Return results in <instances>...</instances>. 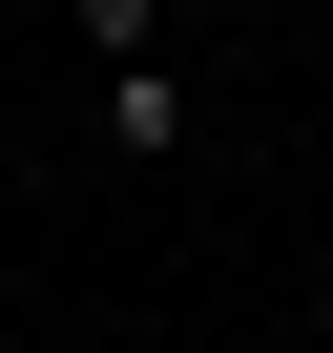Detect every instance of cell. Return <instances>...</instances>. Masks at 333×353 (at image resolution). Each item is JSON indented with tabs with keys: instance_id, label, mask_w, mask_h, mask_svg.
<instances>
[{
	"instance_id": "cell-1",
	"label": "cell",
	"mask_w": 333,
	"mask_h": 353,
	"mask_svg": "<svg viewBox=\"0 0 333 353\" xmlns=\"http://www.w3.org/2000/svg\"><path fill=\"white\" fill-rule=\"evenodd\" d=\"M104 145L125 166H188V63H104Z\"/></svg>"
},
{
	"instance_id": "cell-2",
	"label": "cell",
	"mask_w": 333,
	"mask_h": 353,
	"mask_svg": "<svg viewBox=\"0 0 333 353\" xmlns=\"http://www.w3.org/2000/svg\"><path fill=\"white\" fill-rule=\"evenodd\" d=\"M63 42L84 63H166V0H63Z\"/></svg>"
}]
</instances>
